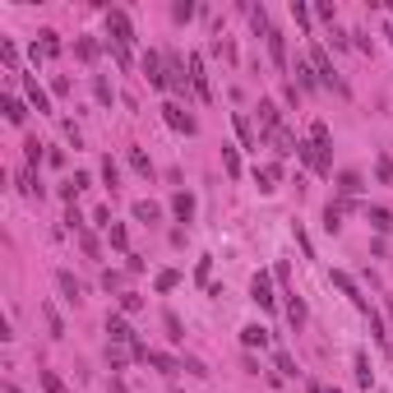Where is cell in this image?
I'll return each instance as SVG.
<instances>
[{"instance_id":"cell-14","label":"cell","mask_w":393,"mask_h":393,"mask_svg":"<svg viewBox=\"0 0 393 393\" xmlns=\"http://www.w3.org/2000/svg\"><path fill=\"white\" fill-rule=\"evenodd\" d=\"M171 213H176L181 222H190V213H195V195H185V190H176V195H171Z\"/></svg>"},{"instance_id":"cell-44","label":"cell","mask_w":393,"mask_h":393,"mask_svg":"<svg viewBox=\"0 0 393 393\" xmlns=\"http://www.w3.org/2000/svg\"><path fill=\"white\" fill-rule=\"evenodd\" d=\"M375 171H379V181H384V185H393V162H389V157H379Z\"/></svg>"},{"instance_id":"cell-36","label":"cell","mask_w":393,"mask_h":393,"mask_svg":"<svg viewBox=\"0 0 393 393\" xmlns=\"http://www.w3.org/2000/svg\"><path fill=\"white\" fill-rule=\"evenodd\" d=\"M171 19H176V23H190V19H195V5H190V0H181V5L171 10Z\"/></svg>"},{"instance_id":"cell-34","label":"cell","mask_w":393,"mask_h":393,"mask_svg":"<svg viewBox=\"0 0 393 393\" xmlns=\"http://www.w3.org/2000/svg\"><path fill=\"white\" fill-rule=\"evenodd\" d=\"M222 166H227V176H241V157H236V148H222Z\"/></svg>"},{"instance_id":"cell-39","label":"cell","mask_w":393,"mask_h":393,"mask_svg":"<svg viewBox=\"0 0 393 393\" xmlns=\"http://www.w3.org/2000/svg\"><path fill=\"white\" fill-rule=\"evenodd\" d=\"M195 278L204 282V287H209V278H213V259H209V255H204V259L195 264Z\"/></svg>"},{"instance_id":"cell-26","label":"cell","mask_w":393,"mask_h":393,"mask_svg":"<svg viewBox=\"0 0 393 393\" xmlns=\"http://www.w3.org/2000/svg\"><path fill=\"white\" fill-rule=\"evenodd\" d=\"M148 365H157L162 375H176V370H181V365H176L171 356H166V352H148Z\"/></svg>"},{"instance_id":"cell-24","label":"cell","mask_w":393,"mask_h":393,"mask_svg":"<svg viewBox=\"0 0 393 393\" xmlns=\"http://www.w3.org/2000/svg\"><path fill=\"white\" fill-rule=\"evenodd\" d=\"M231 125H236V135H241V144H245V148H255V130H250V121H245L241 111L231 116Z\"/></svg>"},{"instance_id":"cell-18","label":"cell","mask_w":393,"mask_h":393,"mask_svg":"<svg viewBox=\"0 0 393 393\" xmlns=\"http://www.w3.org/2000/svg\"><path fill=\"white\" fill-rule=\"evenodd\" d=\"M241 343H245V347H264V343H269V329H259V324H245V329H241Z\"/></svg>"},{"instance_id":"cell-5","label":"cell","mask_w":393,"mask_h":393,"mask_svg":"<svg viewBox=\"0 0 393 393\" xmlns=\"http://www.w3.org/2000/svg\"><path fill=\"white\" fill-rule=\"evenodd\" d=\"M250 296L259 301V310H273V305H278V296H273V282H269V273H255V282H250Z\"/></svg>"},{"instance_id":"cell-9","label":"cell","mask_w":393,"mask_h":393,"mask_svg":"<svg viewBox=\"0 0 393 393\" xmlns=\"http://www.w3.org/2000/svg\"><path fill=\"white\" fill-rule=\"evenodd\" d=\"M190 84H195V93L204 97V102L213 97V88H209V75H204V61H199V56H190Z\"/></svg>"},{"instance_id":"cell-7","label":"cell","mask_w":393,"mask_h":393,"mask_svg":"<svg viewBox=\"0 0 393 393\" xmlns=\"http://www.w3.org/2000/svg\"><path fill=\"white\" fill-rule=\"evenodd\" d=\"M23 97H28V106H37V111H51V93L42 88V84H37V79H23Z\"/></svg>"},{"instance_id":"cell-2","label":"cell","mask_w":393,"mask_h":393,"mask_svg":"<svg viewBox=\"0 0 393 393\" xmlns=\"http://www.w3.org/2000/svg\"><path fill=\"white\" fill-rule=\"evenodd\" d=\"M310 65H315L319 84H329V88H338V93H347V84L333 75V61H329V51H324V46H310Z\"/></svg>"},{"instance_id":"cell-45","label":"cell","mask_w":393,"mask_h":393,"mask_svg":"<svg viewBox=\"0 0 393 393\" xmlns=\"http://www.w3.org/2000/svg\"><path fill=\"white\" fill-rule=\"evenodd\" d=\"M106 236H111V245H116V250H125V227H121V222H111V231H106Z\"/></svg>"},{"instance_id":"cell-29","label":"cell","mask_w":393,"mask_h":393,"mask_svg":"<svg viewBox=\"0 0 393 393\" xmlns=\"http://www.w3.org/2000/svg\"><path fill=\"white\" fill-rule=\"evenodd\" d=\"M19 190H23L28 199H42V185H37V176H32V171H23V176H19Z\"/></svg>"},{"instance_id":"cell-38","label":"cell","mask_w":393,"mask_h":393,"mask_svg":"<svg viewBox=\"0 0 393 393\" xmlns=\"http://www.w3.org/2000/svg\"><path fill=\"white\" fill-rule=\"evenodd\" d=\"M250 23H255V32H264V37H269V15H264V5H259V10H250Z\"/></svg>"},{"instance_id":"cell-37","label":"cell","mask_w":393,"mask_h":393,"mask_svg":"<svg viewBox=\"0 0 393 393\" xmlns=\"http://www.w3.org/2000/svg\"><path fill=\"white\" fill-rule=\"evenodd\" d=\"M278 370H282L287 379H296V375H301V370H296V361H291L287 352H278Z\"/></svg>"},{"instance_id":"cell-27","label":"cell","mask_w":393,"mask_h":393,"mask_svg":"<svg viewBox=\"0 0 393 393\" xmlns=\"http://www.w3.org/2000/svg\"><path fill=\"white\" fill-rule=\"evenodd\" d=\"M130 166H135L139 176H153V162H148V153L144 148H130Z\"/></svg>"},{"instance_id":"cell-16","label":"cell","mask_w":393,"mask_h":393,"mask_svg":"<svg viewBox=\"0 0 393 393\" xmlns=\"http://www.w3.org/2000/svg\"><path fill=\"white\" fill-rule=\"evenodd\" d=\"M37 56H61V37H56L51 28L42 32V46H32V61H37Z\"/></svg>"},{"instance_id":"cell-22","label":"cell","mask_w":393,"mask_h":393,"mask_svg":"<svg viewBox=\"0 0 393 393\" xmlns=\"http://www.w3.org/2000/svg\"><path fill=\"white\" fill-rule=\"evenodd\" d=\"M37 379H42V389H46V393H70V389H65V379L56 375V370H37Z\"/></svg>"},{"instance_id":"cell-15","label":"cell","mask_w":393,"mask_h":393,"mask_svg":"<svg viewBox=\"0 0 393 393\" xmlns=\"http://www.w3.org/2000/svg\"><path fill=\"white\" fill-rule=\"evenodd\" d=\"M273 148H278V153H282V157H287V153H296V148H301V144H296V139H291V130H287V125H282V130H273Z\"/></svg>"},{"instance_id":"cell-33","label":"cell","mask_w":393,"mask_h":393,"mask_svg":"<svg viewBox=\"0 0 393 393\" xmlns=\"http://www.w3.org/2000/svg\"><path fill=\"white\" fill-rule=\"evenodd\" d=\"M121 310H125V315L144 310V296H139V291H121Z\"/></svg>"},{"instance_id":"cell-47","label":"cell","mask_w":393,"mask_h":393,"mask_svg":"<svg viewBox=\"0 0 393 393\" xmlns=\"http://www.w3.org/2000/svg\"><path fill=\"white\" fill-rule=\"evenodd\" d=\"M310 393H338V389H324V384H310Z\"/></svg>"},{"instance_id":"cell-49","label":"cell","mask_w":393,"mask_h":393,"mask_svg":"<svg viewBox=\"0 0 393 393\" xmlns=\"http://www.w3.org/2000/svg\"><path fill=\"white\" fill-rule=\"evenodd\" d=\"M389 324H393V301H389Z\"/></svg>"},{"instance_id":"cell-4","label":"cell","mask_w":393,"mask_h":393,"mask_svg":"<svg viewBox=\"0 0 393 393\" xmlns=\"http://www.w3.org/2000/svg\"><path fill=\"white\" fill-rule=\"evenodd\" d=\"M106 338H111L116 347H125V343L135 347V329L125 324V315H106Z\"/></svg>"},{"instance_id":"cell-11","label":"cell","mask_w":393,"mask_h":393,"mask_svg":"<svg viewBox=\"0 0 393 393\" xmlns=\"http://www.w3.org/2000/svg\"><path fill=\"white\" fill-rule=\"evenodd\" d=\"M259 125H264V135H273V130H282V116H278V102H259Z\"/></svg>"},{"instance_id":"cell-25","label":"cell","mask_w":393,"mask_h":393,"mask_svg":"<svg viewBox=\"0 0 393 393\" xmlns=\"http://www.w3.org/2000/svg\"><path fill=\"white\" fill-rule=\"evenodd\" d=\"M135 218H139V222H157V218H162V209H157V204H148V199H139V204H135Z\"/></svg>"},{"instance_id":"cell-23","label":"cell","mask_w":393,"mask_h":393,"mask_svg":"<svg viewBox=\"0 0 393 393\" xmlns=\"http://www.w3.org/2000/svg\"><path fill=\"white\" fill-rule=\"evenodd\" d=\"M338 190H343V195H361V176H356V171H343V176H338Z\"/></svg>"},{"instance_id":"cell-19","label":"cell","mask_w":393,"mask_h":393,"mask_svg":"<svg viewBox=\"0 0 393 393\" xmlns=\"http://www.w3.org/2000/svg\"><path fill=\"white\" fill-rule=\"evenodd\" d=\"M310 144H315V148H324V153L333 148V135H329V125H324V121L310 125Z\"/></svg>"},{"instance_id":"cell-12","label":"cell","mask_w":393,"mask_h":393,"mask_svg":"<svg viewBox=\"0 0 393 393\" xmlns=\"http://www.w3.org/2000/svg\"><path fill=\"white\" fill-rule=\"evenodd\" d=\"M269 56H273L278 70H287V42H282V32L278 28H269Z\"/></svg>"},{"instance_id":"cell-31","label":"cell","mask_w":393,"mask_h":393,"mask_svg":"<svg viewBox=\"0 0 393 393\" xmlns=\"http://www.w3.org/2000/svg\"><path fill=\"white\" fill-rule=\"evenodd\" d=\"M171 287H181V273H176V269H162V273H157V291H171Z\"/></svg>"},{"instance_id":"cell-30","label":"cell","mask_w":393,"mask_h":393,"mask_svg":"<svg viewBox=\"0 0 393 393\" xmlns=\"http://www.w3.org/2000/svg\"><path fill=\"white\" fill-rule=\"evenodd\" d=\"M287 319L296 324V329L305 324V301H301V296H291V301H287Z\"/></svg>"},{"instance_id":"cell-8","label":"cell","mask_w":393,"mask_h":393,"mask_svg":"<svg viewBox=\"0 0 393 393\" xmlns=\"http://www.w3.org/2000/svg\"><path fill=\"white\" fill-rule=\"evenodd\" d=\"M144 70H148V84H153V88H166V65H162V56H157V51H148V56H144Z\"/></svg>"},{"instance_id":"cell-40","label":"cell","mask_w":393,"mask_h":393,"mask_svg":"<svg viewBox=\"0 0 393 393\" xmlns=\"http://www.w3.org/2000/svg\"><path fill=\"white\" fill-rule=\"evenodd\" d=\"M102 181L111 185V190H116V181H121V171H116V162H111V157H106V162H102Z\"/></svg>"},{"instance_id":"cell-35","label":"cell","mask_w":393,"mask_h":393,"mask_svg":"<svg viewBox=\"0 0 393 393\" xmlns=\"http://www.w3.org/2000/svg\"><path fill=\"white\" fill-rule=\"evenodd\" d=\"M0 56H5V65H10V70L19 65V51H15V42H10V37H0Z\"/></svg>"},{"instance_id":"cell-32","label":"cell","mask_w":393,"mask_h":393,"mask_svg":"<svg viewBox=\"0 0 393 393\" xmlns=\"http://www.w3.org/2000/svg\"><path fill=\"white\" fill-rule=\"evenodd\" d=\"M42 315H46V324H51V333H56V338H65V319L56 315V305H42Z\"/></svg>"},{"instance_id":"cell-17","label":"cell","mask_w":393,"mask_h":393,"mask_svg":"<svg viewBox=\"0 0 393 393\" xmlns=\"http://www.w3.org/2000/svg\"><path fill=\"white\" fill-rule=\"evenodd\" d=\"M56 287H61V296H65V301H70V305H79V282H75V278H70V273H56Z\"/></svg>"},{"instance_id":"cell-43","label":"cell","mask_w":393,"mask_h":393,"mask_svg":"<svg viewBox=\"0 0 393 393\" xmlns=\"http://www.w3.org/2000/svg\"><path fill=\"white\" fill-rule=\"evenodd\" d=\"M23 148H28V171H32V166L42 162V144H37V139H28V144H23Z\"/></svg>"},{"instance_id":"cell-21","label":"cell","mask_w":393,"mask_h":393,"mask_svg":"<svg viewBox=\"0 0 393 393\" xmlns=\"http://www.w3.org/2000/svg\"><path fill=\"white\" fill-rule=\"evenodd\" d=\"M255 181H259V190H278L282 171H278V166H259V171H255Z\"/></svg>"},{"instance_id":"cell-10","label":"cell","mask_w":393,"mask_h":393,"mask_svg":"<svg viewBox=\"0 0 393 393\" xmlns=\"http://www.w3.org/2000/svg\"><path fill=\"white\" fill-rule=\"evenodd\" d=\"M0 111H5V121H10V125H23V116H28V106L19 102L15 93H5V97H0Z\"/></svg>"},{"instance_id":"cell-46","label":"cell","mask_w":393,"mask_h":393,"mask_svg":"<svg viewBox=\"0 0 393 393\" xmlns=\"http://www.w3.org/2000/svg\"><path fill=\"white\" fill-rule=\"evenodd\" d=\"M93 222H97V227H106V231H111V209H97V213H93Z\"/></svg>"},{"instance_id":"cell-20","label":"cell","mask_w":393,"mask_h":393,"mask_svg":"<svg viewBox=\"0 0 393 393\" xmlns=\"http://www.w3.org/2000/svg\"><path fill=\"white\" fill-rule=\"evenodd\" d=\"M365 218H370V227L375 231H393V213L389 209H365Z\"/></svg>"},{"instance_id":"cell-6","label":"cell","mask_w":393,"mask_h":393,"mask_svg":"<svg viewBox=\"0 0 393 393\" xmlns=\"http://www.w3.org/2000/svg\"><path fill=\"white\" fill-rule=\"evenodd\" d=\"M162 116H166V125H171V130H181V135H195V130H199L195 116H185L176 102H166V106H162Z\"/></svg>"},{"instance_id":"cell-42","label":"cell","mask_w":393,"mask_h":393,"mask_svg":"<svg viewBox=\"0 0 393 393\" xmlns=\"http://www.w3.org/2000/svg\"><path fill=\"white\" fill-rule=\"evenodd\" d=\"M296 79H301V88H315V84H319V79L310 75V65H301V61H296Z\"/></svg>"},{"instance_id":"cell-3","label":"cell","mask_w":393,"mask_h":393,"mask_svg":"<svg viewBox=\"0 0 393 393\" xmlns=\"http://www.w3.org/2000/svg\"><path fill=\"white\" fill-rule=\"evenodd\" d=\"M333 287L343 291V296H352V305H356V310H361V315H365V319L375 315V310H370V301H365L361 291H356V282H352V278H347V273H343V269H333Z\"/></svg>"},{"instance_id":"cell-13","label":"cell","mask_w":393,"mask_h":393,"mask_svg":"<svg viewBox=\"0 0 393 393\" xmlns=\"http://www.w3.org/2000/svg\"><path fill=\"white\" fill-rule=\"evenodd\" d=\"M352 370H356V384H361V389H370V384H375V370H370V356H365V352H356V356H352Z\"/></svg>"},{"instance_id":"cell-28","label":"cell","mask_w":393,"mask_h":393,"mask_svg":"<svg viewBox=\"0 0 393 393\" xmlns=\"http://www.w3.org/2000/svg\"><path fill=\"white\" fill-rule=\"evenodd\" d=\"M93 93H97V102H102V106H111V102H116V93H111V84H106L102 75L93 79Z\"/></svg>"},{"instance_id":"cell-1","label":"cell","mask_w":393,"mask_h":393,"mask_svg":"<svg viewBox=\"0 0 393 393\" xmlns=\"http://www.w3.org/2000/svg\"><path fill=\"white\" fill-rule=\"evenodd\" d=\"M106 32H111V42H116V46H125V51H130L135 28H130V15H125V10H106Z\"/></svg>"},{"instance_id":"cell-41","label":"cell","mask_w":393,"mask_h":393,"mask_svg":"<svg viewBox=\"0 0 393 393\" xmlns=\"http://www.w3.org/2000/svg\"><path fill=\"white\" fill-rule=\"evenodd\" d=\"M75 51H79V56H84V61H97V42H93V37H84V42H79Z\"/></svg>"},{"instance_id":"cell-48","label":"cell","mask_w":393,"mask_h":393,"mask_svg":"<svg viewBox=\"0 0 393 393\" xmlns=\"http://www.w3.org/2000/svg\"><path fill=\"white\" fill-rule=\"evenodd\" d=\"M111 393H125V384H121V379H111Z\"/></svg>"}]
</instances>
